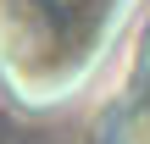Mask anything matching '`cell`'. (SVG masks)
I'll list each match as a JSON object with an SVG mask.
<instances>
[{
    "instance_id": "cell-1",
    "label": "cell",
    "mask_w": 150,
    "mask_h": 144,
    "mask_svg": "<svg viewBox=\"0 0 150 144\" xmlns=\"http://www.w3.org/2000/svg\"><path fill=\"white\" fill-rule=\"evenodd\" d=\"M128 0H0V78L28 105L78 94L111 55Z\"/></svg>"
}]
</instances>
